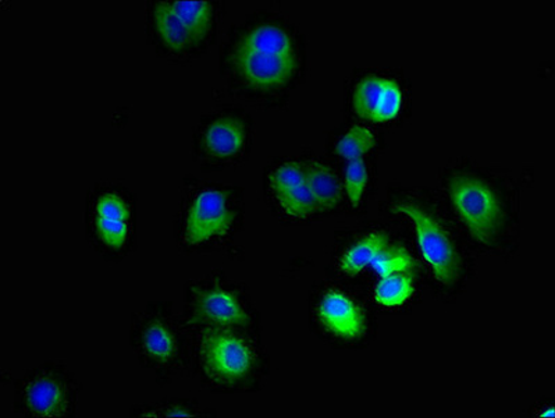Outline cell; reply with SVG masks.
Masks as SVG:
<instances>
[{
	"label": "cell",
	"mask_w": 555,
	"mask_h": 418,
	"mask_svg": "<svg viewBox=\"0 0 555 418\" xmlns=\"http://www.w3.org/2000/svg\"><path fill=\"white\" fill-rule=\"evenodd\" d=\"M306 41L289 20L255 13L229 29L219 72L230 93L259 106L287 100L306 73Z\"/></svg>",
	"instance_id": "obj_1"
},
{
	"label": "cell",
	"mask_w": 555,
	"mask_h": 418,
	"mask_svg": "<svg viewBox=\"0 0 555 418\" xmlns=\"http://www.w3.org/2000/svg\"><path fill=\"white\" fill-rule=\"evenodd\" d=\"M244 219L245 201L240 186L185 176L175 216L176 248L185 254L219 253L233 244Z\"/></svg>",
	"instance_id": "obj_2"
},
{
	"label": "cell",
	"mask_w": 555,
	"mask_h": 418,
	"mask_svg": "<svg viewBox=\"0 0 555 418\" xmlns=\"http://www.w3.org/2000/svg\"><path fill=\"white\" fill-rule=\"evenodd\" d=\"M194 377L216 395L255 392L269 372L260 333L248 329L194 332Z\"/></svg>",
	"instance_id": "obj_3"
},
{
	"label": "cell",
	"mask_w": 555,
	"mask_h": 418,
	"mask_svg": "<svg viewBox=\"0 0 555 418\" xmlns=\"http://www.w3.org/2000/svg\"><path fill=\"white\" fill-rule=\"evenodd\" d=\"M224 14L222 0H150L146 39L156 55L186 65L215 46Z\"/></svg>",
	"instance_id": "obj_4"
},
{
	"label": "cell",
	"mask_w": 555,
	"mask_h": 418,
	"mask_svg": "<svg viewBox=\"0 0 555 418\" xmlns=\"http://www.w3.org/2000/svg\"><path fill=\"white\" fill-rule=\"evenodd\" d=\"M130 344L159 387L194 377V334L171 300H151L131 314Z\"/></svg>",
	"instance_id": "obj_5"
},
{
	"label": "cell",
	"mask_w": 555,
	"mask_h": 418,
	"mask_svg": "<svg viewBox=\"0 0 555 418\" xmlns=\"http://www.w3.org/2000/svg\"><path fill=\"white\" fill-rule=\"evenodd\" d=\"M139 203L134 191L116 181L88 190L83 228L90 248L107 263H121L135 253Z\"/></svg>",
	"instance_id": "obj_6"
},
{
	"label": "cell",
	"mask_w": 555,
	"mask_h": 418,
	"mask_svg": "<svg viewBox=\"0 0 555 418\" xmlns=\"http://www.w3.org/2000/svg\"><path fill=\"white\" fill-rule=\"evenodd\" d=\"M191 332L205 329H248L258 331L260 318L244 283L230 279L223 270H212L189 280L181 312Z\"/></svg>",
	"instance_id": "obj_7"
},
{
	"label": "cell",
	"mask_w": 555,
	"mask_h": 418,
	"mask_svg": "<svg viewBox=\"0 0 555 418\" xmlns=\"http://www.w3.org/2000/svg\"><path fill=\"white\" fill-rule=\"evenodd\" d=\"M254 137L253 117L244 107H215L201 115L194 126L191 159L203 172L233 169L248 161Z\"/></svg>",
	"instance_id": "obj_8"
},
{
	"label": "cell",
	"mask_w": 555,
	"mask_h": 418,
	"mask_svg": "<svg viewBox=\"0 0 555 418\" xmlns=\"http://www.w3.org/2000/svg\"><path fill=\"white\" fill-rule=\"evenodd\" d=\"M13 388V411L23 418L76 417L82 392L76 373L59 360L29 368Z\"/></svg>",
	"instance_id": "obj_9"
},
{
	"label": "cell",
	"mask_w": 555,
	"mask_h": 418,
	"mask_svg": "<svg viewBox=\"0 0 555 418\" xmlns=\"http://www.w3.org/2000/svg\"><path fill=\"white\" fill-rule=\"evenodd\" d=\"M447 194L461 225L476 243L493 248L508 226V210L495 186L474 170L447 177Z\"/></svg>",
	"instance_id": "obj_10"
},
{
	"label": "cell",
	"mask_w": 555,
	"mask_h": 418,
	"mask_svg": "<svg viewBox=\"0 0 555 418\" xmlns=\"http://www.w3.org/2000/svg\"><path fill=\"white\" fill-rule=\"evenodd\" d=\"M391 211L414 226L417 248L436 282L443 288H455L464 278L465 258L449 225L429 205L416 199L398 200Z\"/></svg>",
	"instance_id": "obj_11"
},
{
	"label": "cell",
	"mask_w": 555,
	"mask_h": 418,
	"mask_svg": "<svg viewBox=\"0 0 555 418\" xmlns=\"http://www.w3.org/2000/svg\"><path fill=\"white\" fill-rule=\"evenodd\" d=\"M264 195L273 213L288 224L309 223L321 215L301 159L273 162L264 172Z\"/></svg>",
	"instance_id": "obj_12"
},
{
	"label": "cell",
	"mask_w": 555,
	"mask_h": 418,
	"mask_svg": "<svg viewBox=\"0 0 555 418\" xmlns=\"http://www.w3.org/2000/svg\"><path fill=\"white\" fill-rule=\"evenodd\" d=\"M415 259L404 245L383 230H371L353 240L337 257V269L344 277H358L366 268L379 277L395 273H411Z\"/></svg>",
	"instance_id": "obj_13"
},
{
	"label": "cell",
	"mask_w": 555,
	"mask_h": 418,
	"mask_svg": "<svg viewBox=\"0 0 555 418\" xmlns=\"http://www.w3.org/2000/svg\"><path fill=\"white\" fill-rule=\"evenodd\" d=\"M311 321L318 332L334 341H358L366 332L365 309L337 287H323L311 302Z\"/></svg>",
	"instance_id": "obj_14"
},
{
	"label": "cell",
	"mask_w": 555,
	"mask_h": 418,
	"mask_svg": "<svg viewBox=\"0 0 555 418\" xmlns=\"http://www.w3.org/2000/svg\"><path fill=\"white\" fill-rule=\"evenodd\" d=\"M402 92L400 86L385 76H367L352 92V107L362 119L389 123L400 115Z\"/></svg>",
	"instance_id": "obj_15"
},
{
	"label": "cell",
	"mask_w": 555,
	"mask_h": 418,
	"mask_svg": "<svg viewBox=\"0 0 555 418\" xmlns=\"http://www.w3.org/2000/svg\"><path fill=\"white\" fill-rule=\"evenodd\" d=\"M307 180L321 214L333 213L346 199L340 176L336 174L332 165L315 155L301 156Z\"/></svg>",
	"instance_id": "obj_16"
},
{
	"label": "cell",
	"mask_w": 555,
	"mask_h": 418,
	"mask_svg": "<svg viewBox=\"0 0 555 418\" xmlns=\"http://www.w3.org/2000/svg\"><path fill=\"white\" fill-rule=\"evenodd\" d=\"M218 413L203 407L196 400L186 397H165V400L139 403L130 409L131 418H170V417H216Z\"/></svg>",
	"instance_id": "obj_17"
},
{
	"label": "cell",
	"mask_w": 555,
	"mask_h": 418,
	"mask_svg": "<svg viewBox=\"0 0 555 418\" xmlns=\"http://www.w3.org/2000/svg\"><path fill=\"white\" fill-rule=\"evenodd\" d=\"M415 283L410 273H395L380 277L373 289V299L385 308L405 306L414 296Z\"/></svg>",
	"instance_id": "obj_18"
},
{
	"label": "cell",
	"mask_w": 555,
	"mask_h": 418,
	"mask_svg": "<svg viewBox=\"0 0 555 418\" xmlns=\"http://www.w3.org/2000/svg\"><path fill=\"white\" fill-rule=\"evenodd\" d=\"M375 145L376 137L371 129L353 126L336 141L333 154L347 162L365 160Z\"/></svg>",
	"instance_id": "obj_19"
},
{
	"label": "cell",
	"mask_w": 555,
	"mask_h": 418,
	"mask_svg": "<svg viewBox=\"0 0 555 418\" xmlns=\"http://www.w3.org/2000/svg\"><path fill=\"white\" fill-rule=\"evenodd\" d=\"M367 181H370V172H367L365 160L347 162L343 185L344 193L347 194L352 208L357 210L361 205Z\"/></svg>",
	"instance_id": "obj_20"
}]
</instances>
